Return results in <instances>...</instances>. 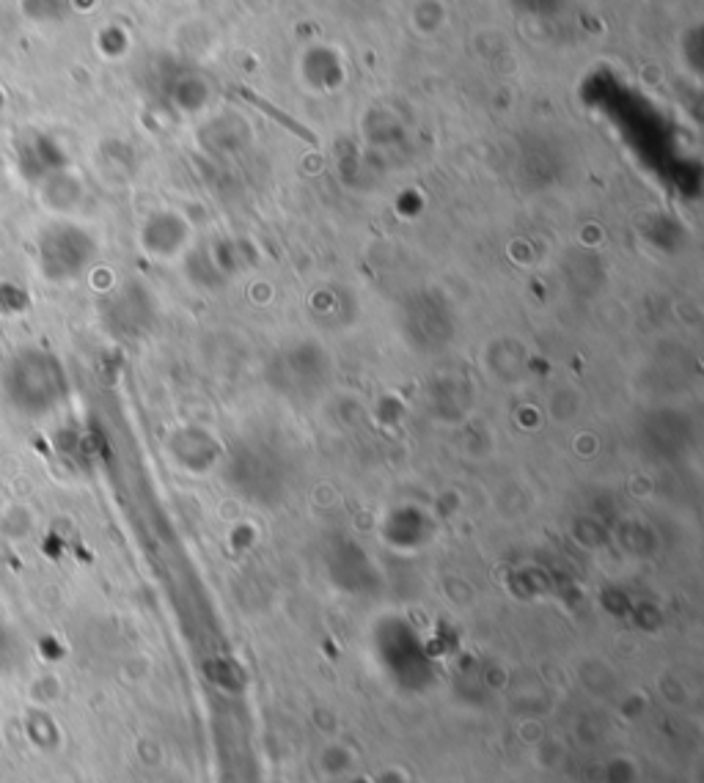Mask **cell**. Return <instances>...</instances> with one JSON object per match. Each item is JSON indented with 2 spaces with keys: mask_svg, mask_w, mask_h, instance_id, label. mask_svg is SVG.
Returning <instances> with one entry per match:
<instances>
[]
</instances>
